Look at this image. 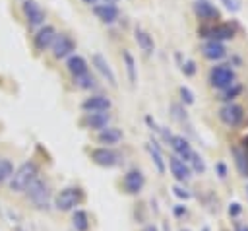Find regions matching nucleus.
I'll use <instances>...</instances> for the list:
<instances>
[{
  "label": "nucleus",
  "instance_id": "obj_37",
  "mask_svg": "<svg viewBox=\"0 0 248 231\" xmlns=\"http://www.w3.org/2000/svg\"><path fill=\"white\" fill-rule=\"evenodd\" d=\"M184 214H186V208H184V206H176V208H174V215L180 217V215H184Z\"/></svg>",
  "mask_w": 248,
  "mask_h": 231
},
{
  "label": "nucleus",
  "instance_id": "obj_24",
  "mask_svg": "<svg viewBox=\"0 0 248 231\" xmlns=\"http://www.w3.org/2000/svg\"><path fill=\"white\" fill-rule=\"evenodd\" d=\"M72 225L76 231H87L89 229V215L85 210H76L72 215Z\"/></svg>",
  "mask_w": 248,
  "mask_h": 231
},
{
  "label": "nucleus",
  "instance_id": "obj_43",
  "mask_svg": "<svg viewBox=\"0 0 248 231\" xmlns=\"http://www.w3.org/2000/svg\"><path fill=\"white\" fill-rule=\"evenodd\" d=\"M202 231H211V229H209V227H203V229H202Z\"/></svg>",
  "mask_w": 248,
  "mask_h": 231
},
{
  "label": "nucleus",
  "instance_id": "obj_7",
  "mask_svg": "<svg viewBox=\"0 0 248 231\" xmlns=\"http://www.w3.org/2000/svg\"><path fill=\"white\" fill-rule=\"evenodd\" d=\"M50 49H52V56L54 58H66V56H72V52L76 50V43H74V39L70 35L56 33Z\"/></svg>",
  "mask_w": 248,
  "mask_h": 231
},
{
  "label": "nucleus",
  "instance_id": "obj_4",
  "mask_svg": "<svg viewBox=\"0 0 248 231\" xmlns=\"http://www.w3.org/2000/svg\"><path fill=\"white\" fill-rule=\"evenodd\" d=\"M81 200H83L81 188H78V186H66V188H62V190L56 194L54 206H56V210H60V212H70V210H74Z\"/></svg>",
  "mask_w": 248,
  "mask_h": 231
},
{
  "label": "nucleus",
  "instance_id": "obj_38",
  "mask_svg": "<svg viewBox=\"0 0 248 231\" xmlns=\"http://www.w3.org/2000/svg\"><path fill=\"white\" fill-rule=\"evenodd\" d=\"M242 149L248 153V136H244V138H242Z\"/></svg>",
  "mask_w": 248,
  "mask_h": 231
},
{
  "label": "nucleus",
  "instance_id": "obj_28",
  "mask_svg": "<svg viewBox=\"0 0 248 231\" xmlns=\"http://www.w3.org/2000/svg\"><path fill=\"white\" fill-rule=\"evenodd\" d=\"M74 82H76V85L81 87V89H93V87H97V82H95V78H93L89 72H87L85 76L74 78Z\"/></svg>",
  "mask_w": 248,
  "mask_h": 231
},
{
  "label": "nucleus",
  "instance_id": "obj_1",
  "mask_svg": "<svg viewBox=\"0 0 248 231\" xmlns=\"http://www.w3.org/2000/svg\"><path fill=\"white\" fill-rule=\"evenodd\" d=\"M37 177H39L37 163L35 161H25L17 169H14V175L10 177V190L12 192H25Z\"/></svg>",
  "mask_w": 248,
  "mask_h": 231
},
{
  "label": "nucleus",
  "instance_id": "obj_19",
  "mask_svg": "<svg viewBox=\"0 0 248 231\" xmlns=\"http://www.w3.org/2000/svg\"><path fill=\"white\" fill-rule=\"evenodd\" d=\"M85 126H89L91 130H103L108 126L110 122V115L107 111H97V113H87L85 115Z\"/></svg>",
  "mask_w": 248,
  "mask_h": 231
},
{
  "label": "nucleus",
  "instance_id": "obj_25",
  "mask_svg": "<svg viewBox=\"0 0 248 231\" xmlns=\"http://www.w3.org/2000/svg\"><path fill=\"white\" fill-rule=\"evenodd\" d=\"M147 151H149V155H151V159H153V163H155V169H157V173H165V159H163V155H161V149L155 146V142H149L147 144Z\"/></svg>",
  "mask_w": 248,
  "mask_h": 231
},
{
  "label": "nucleus",
  "instance_id": "obj_8",
  "mask_svg": "<svg viewBox=\"0 0 248 231\" xmlns=\"http://www.w3.org/2000/svg\"><path fill=\"white\" fill-rule=\"evenodd\" d=\"M91 159L101 167H114L120 163V153L112 148L103 146V148H97L91 151Z\"/></svg>",
  "mask_w": 248,
  "mask_h": 231
},
{
  "label": "nucleus",
  "instance_id": "obj_41",
  "mask_svg": "<svg viewBox=\"0 0 248 231\" xmlns=\"http://www.w3.org/2000/svg\"><path fill=\"white\" fill-rule=\"evenodd\" d=\"M116 2L118 0H103V4H112V6H116Z\"/></svg>",
  "mask_w": 248,
  "mask_h": 231
},
{
  "label": "nucleus",
  "instance_id": "obj_21",
  "mask_svg": "<svg viewBox=\"0 0 248 231\" xmlns=\"http://www.w3.org/2000/svg\"><path fill=\"white\" fill-rule=\"evenodd\" d=\"M97 140L101 144H107V148H110V146H114V144H118L122 140V130L120 128H114V126H107V128L99 130Z\"/></svg>",
  "mask_w": 248,
  "mask_h": 231
},
{
  "label": "nucleus",
  "instance_id": "obj_14",
  "mask_svg": "<svg viewBox=\"0 0 248 231\" xmlns=\"http://www.w3.org/2000/svg\"><path fill=\"white\" fill-rule=\"evenodd\" d=\"M91 64L95 66V70L114 87L116 85V76H114V72H112V68H110V64H108V60L103 56V54H99V52H95L93 56H91Z\"/></svg>",
  "mask_w": 248,
  "mask_h": 231
},
{
  "label": "nucleus",
  "instance_id": "obj_3",
  "mask_svg": "<svg viewBox=\"0 0 248 231\" xmlns=\"http://www.w3.org/2000/svg\"><path fill=\"white\" fill-rule=\"evenodd\" d=\"M236 74L231 68V64H217L209 70V83L215 89H227L234 83Z\"/></svg>",
  "mask_w": 248,
  "mask_h": 231
},
{
  "label": "nucleus",
  "instance_id": "obj_6",
  "mask_svg": "<svg viewBox=\"0 0 248 231\" xmlns=\"http://www.w3.org/2000/svg\"><path fill=\"white\" fill-rule=\"evenodd\" d=\"M219 118H221L223 124L234 128L244 120V109L240 105H236V103H227V105H223L219 109Z\"/></svg>",
  "mask_w": 248,
  "mask_h": 231
},
{
  "label": "nucleus",
  "instance_id": "obj_5",
  "mask_svg": "<svg viewBox=\"0 0 248 231\" xmlns=\"http://www.w3.org/2000/svg\"><path fill=\"white\" fill-rule=\"evenodd\" d=\"M200 37H205L209 41H227L234 37V27L231 23H217V25H209V27H202L198 29Z\"/></svg>",
  "mask_w": 248,
  "mask_h": 231
},
{
  "label": "nucleus",
  "instance_id": "obj_44",
  "mask_svg": "<svg viewBox=\"0 0 248 231\" xmlns=\"http://www.w3.org/2000/svg\"><path fill=\"white\" fill-rule=\"evenodd\" d=\"M246 196H248V186H246Z\"/></svg>",
  "mask_w": 248,
  "mask_h": 231
},
{
  "label": "nucleus",
  "instance_id": "obj_35",
  "mask_svg": "<svg viewBox=\"0 0 248 231\" xmlns=\"http://www.w3.org/2000/svg\"><path fill=\"white\" fill-rule=\"evenodd\" d=\"M172 190H174V194H176L178 198H184V200H188V198H190V192H188L186 188H182V186H174Z\"/></svg>",
  "mask_w": 248,
  "mask_h": 231
},
{
  "label": "nucleus",
  "instance_id": "obj_34",
  "mask_svg": "<svg viewBox=\"0 0 248 231\" xmlns=\"http://www.w3.org/2000/svg\"><path fill=\"white\" fill-rule=\"evenodd\" d=\"M240 212H242V206H240L238 202H232V204L229 206V215H231V217H236Z\"/></svg>",
  "mask_w": 248,
  "mask_h": 231
},
{
  "label": "nucleus",
  "instance_id": "obj_22",
  "mask_svg": "<svg viewBox=\"0 0 248 231\" xmlns=\"http://www.w3.org/2000/svg\"><path fill=\"white\" fill-rule=\"evenodd\" d=\"M134 39H136V43H138V47L145 52V54H151L153 50H155V43H153V37L145 31V29H141V27H136V31H134Z\"/></svg>",
  "mask_w": 248,
  "mask_h": 231
},
{
  "label": "nucleus",
  "instance_id": "obj_27",
  "mask_svg": "<svg viewBox=\"0 0 248 231\" xmlns=\"http://www.w3.org/2000/svg\"><path fill=\"white\" fill-rule=\"evenodd\" d=\"M12 175H14V163L6 157H0V182L10 181Z\"/></svg>",
  "mask_w": 248,
  "mask_h": 231
},
{
  "label": "nucleus",
  "instance_id": "obj_36",
  "mask_svg": "<svg viewBox=\"0 0 248 231\" xmlns=\"http://www.w3.org/2000/svg\"><path fill=\"white\" fill-rule=\"evenodd\" d=\"M215 169H217V173H219V177H221V179H225V177H227V165H225V163H221V161H219V163H215Z\"/></svg>",
  "mask_w": 248,
  "mask_h": 231
},
{
  "label": "nucleus",
  "instance_id": "obj_33",
  "mask_svg": "<svg viewBox=\"0 0 248 231\" xmlns=\"http://www.w3.org/2000/svg\"><path fill=\"white\" fill-rule=\"evenodd\" d=\"M223 4H225L227 10H231V12H238L242 2H240V0H223Z\"/></svg>",
  "mask_w": 248,
  "mask_h": 231
},
{
  "label": "nucleus",
  "instance_id": "obj_15",
  "mask_svg": "<svg viewBox=\"0 0 248 231\" xmlns=\"http://www.w3.org/2000/svg\"><path fill=\"white\" fill-rule=\"evenodd\" d=\"M169 169H170L172 177H174L176 181H180V182H186V181H190V177H192V171H190L188 163H184V161H182L180 157H176V155H170V157H169Z\"/></svg>",
  "mask_w": 248,
  "mask_h": 231
},
{
  "label": "nucleus",
  "instance_id": "obj_17",
  "mask_svg": "<svg viewBox=\"0 0 248 231\" xmlns=\"http://www.w3.org/2000/svg\"><path fill=\"white\" fill-rule=\"evenodd\" d=\"M202 54L207 58V60H221L227 56V49L223 43L219 41H205L202 45Z\"/></svg>",
  "mask_w": 248,
  "mask_h": 231
},
{
  "label": "nucleus",
  "instance_id": "obj_16",
  "mask_svg": "<svg viewBox=\"0 0 248 231\" xmlns=\"http://www.w3.org/2000/svg\"><path fill=\"white\" fill-rule=\"evenodd\" d=\"M93 14L97 16V19H101L103 23H114L120 16L118 8L112 4H95L93 6Z\"/></svg>",
  "mask_w": 248,
  "mask_h": 231
},
{
  "label": "nucleus",
  "instance_id": "obj_11",
  "mask_svg": "<svg viewBox=\"0 0 248 231\" xmlns=\"http://www.w3.org/2000/svg\"><path fill=\"white\" fill-rule=\"evenodd\" d=\"M194 14L202 21H217L221 17V12L207 0H196L194 2Z\"/></svg>",
  "mask_w": 248,
  "mask_h": 231
},
{
  "label": "nucleus",
  "instance_id": "obj_12",
  "mask_svg": "<svg viewBox=\"0 0 248 231\" xmlns=\"http://www.w3.org/2000/svg\"><path fill=\"white\" fill-rule=\"evenodd\" d=\"M169 144H170V148L176 151V157H180L184 163H188L190 159H192V155H194V149H192V144L184 138V136H170L169 138Z\"/></svg>",
  "mask_w": 248,
  "mask_h": 231
},
{
  "label": "nucleus",
  "instance_id": "obj_9",
  "mask_svg": "<svg viewBox=\"0 0 248 231\" xmlns=\"http://www.w3.org/2000/svg\"><path fill=\"white\" fill-rule=\"evenodd\" d=\"M143 184H145V177H143V173H141L140 169H130V171L124 175V179H122L124 192H128V194H138V192H141Z\"/></svg>",
  "mask_w": 248,
  "mask_h": 231
},
{
  "label": "nucleus",
  "instance_id": "obj_13",
  "mask_svg": "<svg viewBox=\"0 0 248 231\" xmlns=\"http://www.w3.org/2000/svg\"><path fill=\"white\" fill-rule=\"evenodd\" d=\"M56 37V29L52 25H41L39 31L35 33V49L37 50H46L52 47V41Z\"/></svg>",
  "mask_w": 248,
  "mask_h": 231
},
{
  "label": "nucleus",
  "instance_id": "obj_2",
  "mask_svg": "<svg viewBox=\"0 0 248 231\" xmlns=\"http://www.w3.org/2000/svg\"><path fill=\"white\" fill-rule=\"evenodd\" d=\"M25 192H27V198L31 200V204L35 208H39V210H48L50 208V186L43 179L37 177Z\"/></svg>",
  "mask_w": 248,
  "mask_h": 231
},
{
  "label": "nucleus",
  "instance_id": "obj_39",
  "mask_svg": "<svg viewBox=\"0 0 248 231\" xmlns=\"http://www.w3.org/2000/svg\"><path fill=\"white\" fill-rule=\"evenodd\" d=\"M141 231H159V229H157L155 225H145V227H143Z\"/></svg>",
  "mask_w": 248,
  "mask_h": 231
},
{
  "label": "nucleus",
  "instance_id": "obj_10",
  "mask_svg": "<svg viewBox=\"0 0 248 231\" xmlns=\"http://www.w3.org/2000/svg\"><path fill=\"white\" fill-rule=\"evenodd\" d=\"M23 14H25V19L31 27H39V25L45 23V12L35 0H25L23 2Z\"/></svg>",
  "mask_w": 248,
  "mask_h": 231
},
{
  "label": "nucleus",
  "instance_id": "obj_29",
  "mask_svg": "<svg viewBox=\"0 0 248 231\" xmlns=\"http://www.w3.org/2000/svg\"><path fill=\"white\" fill-rule=\"evenodd\" d=\"M240 91H242V85H240V83H232L231 87H227V89H225V93H223V97H221V99L231 103V99H234Z\"/></svg>",
  "mask_w": 248,
  "mask_h": 231
},
{
  "label": "nucleus",
  "instance_id": "obj_26",
  "mask_svg": "<svg viewBox=\"0 0 248 231\" xmlns=\"http://www.w3.org/2000/svg\"><path fill=\"white\" fill-rule=\"evenodd\" d=\"M122 58H124V64H126V72H128L130 83H136L138 74H136V60H134V56H132L128 50H124V52H122Z\"/></svg>",
  "mask_w": 248,
  "mask_h": 231
},
{
  "label": "nucleus",
  "instance_id": "obj_42",
  "mask_svg": "<svg viewBox=\"0 0 248 231\" xmlns=\"http://www.w3.org/2000/svg\"><path fill=\"white\" fill-rule=\"evenodd\" d=\"M83 2L89 4V6H95V4H97V0H83Z\"/></svg>",
  "mask_w": 248,
  "mask_h": 231
},
{
  "label": "nucleus",
  "instance_id": "obj_20",
  "mask_svg": "<svg viewBox=\"0 0 248 231\" xmlns=\"http://www.w3.org/2000/svg\"><path fill=\"white\" fill-rule=\"evenodd\" d=\"M66 68H68V72H70L74 78L85 76V74L89 72L87 60H85L83 56H79V54H72V56H68V60H66Z\"/></svg>",
  "mask_w": 248,
  "mask_h": 231
},
{
  "label": "nucleus",
  "instance_id": "obj_45",
  "mask_svg": "<svg viewBox=\"0 0 248 231\" xmlns=\"http://www.w3.org/2000/svg\"><path fill=\"white\" fill-rule=\"evenodd\" d=\"M186 231H188V229H186Z\"/></svg>",
  "mask_w": 248,
  "mask_h": 231
},
{
  "label": "nucleus",
  "instance_id": "obj_31",
  "mask_svg": "<svg viewBox=\"0 0 248 231\" xmlns=\"http://www.w3.org/2000/svg\"><path fill=\"white\" fill-rule=\"evenodd\" d=\"M190 161H192V165H194V171H196V173H203V171H205V163H203V159H202L196 151H194V155H192V159H190Z\"/></svg>",
  "mask_w": 248,
  "mask_h": 231
},
{
  "label": "nucleus",
  "instance_id": "obj_30",
  "mask_svg": "<svg viewBox=\"0 0 248 231\" xmlns=\"http://www.w3.org/2000/svg\"><path fill=\"white\" fill-rule=\"evenodd\" d=\"M180 99H182V103H184V105H194L196 95H194V91H192L190 87L182 85V87H180Z\"/></svg>",
  "mask_w": 248,
  "mask_h": 231
},
{
  "label": "nucleus",
  "instance_id": "obj_18",
  "mask_svg": "<svg viewBox=\"0 0 248 231\" xmlns=\"http://www.w3.org/2000/svg\"><path fill=\"white\" fill-rule=\"evenodd\" d=\"M110 99L105 95H91L81 103V109L87 113H97V111H108L110 109Z\"/></svg>",
  "mask_w": 248,
  "mask_h": 231
},
{
  "label": "nucleus",
  "instance_id": "obj_32",
  "mask_svg": "<svg viewBox=\"0 0 248 231\" xmlns=\"http://www.w3.org/2000/svg\"><path fill=\"white\" fill-rule=\"evenodd\" d=\"M182 72H184L186 76H194V74H196V62H194V60L182 62Z\"/></svg>",
  "mask_w": 248,
  "mask_h": 231
},
{
  "label": "nucleus",
  "instance_id": "obj_40",
  "mask_svg": "<svg viewBox=\"0 0 248 231\" xmlns=\"http://www.w3.org/2000/svg\"><path fill=\"white\" fill-rule=\"evenodd\" d=\"M236 231H248V225H236Z\"/></svg>",
  "mask_w": 248,
  "mask_h": 231
},
{
  "label": "nucleus",
  "instance_id": "obj_23",
  "mask_svg": "<svg viewBox=\"0 0 248 231\" xmlns=\"http://www.w3.org/2000/svg\"><path fill=\"white\" fill-rule=\"evenodd\" d=\"M231 151H232L234 165H236L238 173H240L242 177H248V153H246L242 148H238V146H232Z\"/></svg>",
  "mask_w": 248,
  "mask_h": 231
}]
</instances>
